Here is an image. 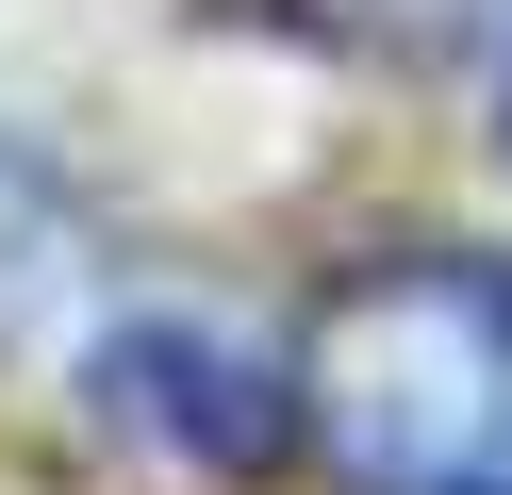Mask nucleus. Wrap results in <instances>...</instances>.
<instances>
[{"mask_svg": "<svg viewBox=\"0 0 512 495\" xmlns=\"http://www.w3.org/2000/svg\"><path fill=\"white\" fill-rule=\"evenodd\" d=\"M100 413L133 429V446H182V462H265L281 446V363H248V347H215L199 314H133V330H100Z\"/></svg>", "mask_w": 512, "mask_h": 495, "instance_id": "f03ea898", "label": "nucleus"}, {"mask_svg": "<svg viewBox=\"0 0 512 495\" xmlns=\"http://www.w3.org/2000/svg\"><path fill=\"white\" fill-rule=\"evenodd\" d=\"M67 297H83V198H67V165H50V149L0 132V363L34 347Z\"/></svg>", "mask_w": 512, "mask_h": 495, "instance_id": "7ed1b4c3", "label": "nucleus"}, {"mask_svg": "<svg viewBox=\"0 0 512 495\" xmlns=\"http://www.w3.org/2000/svg\"><path fill=\"white\" fill-rule=\"evenodd\" d=\"M281 429L347 495H512V264L380 248L281 347Z\"/></svg>", "mask_w": 512, "mask_h": 495, "instance_id": "f257e3e1", "label": "nucleus"}, {"mask_svg": "<svg viewBox=\"0 0 512 495\" xmlns=\"http://www.w3.org/2000/svg\"><path fill=\"white\" fill-rule=\"evenodd\" d=\"M364 17H380V33H463L479 0H364Z\"/></svg>", "mask_w": 512, "mask_h": 495, "instance_id": "20e7f679", "label": "nucleus"}]
</instances>
